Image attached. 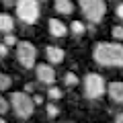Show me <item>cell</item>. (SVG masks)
I'll return each mask as SVG.
<instances>
[{"instance_id": "cell-1", "label": "cell", "mask_w": 123, "mask_h": 123, "mask_svg": "<svg viewBox=\"0 0 123 123\" xmlns=\"http://www.w3.org/2000/svg\"><path fill=\"white\" fill-rule=\"evenodd\" d=\"M92 57L103 68H123V45L101 41L92 49Z\"/></svg>"}, {"instance_id": "cell-2", "label": "cell", "mask_w": 123, "mask_h": 123, "mask_svg": "<svg viewBox=\"0 0 123 123\" xmlns=\"http://www.w3.org/2000/svg\"><path fill=\"white\" fill-rule=\"evenodd\" d=\"M10 107H12L14 115L18 119H29L33 115V109H35V103L33 98L27 94V92H12L10 94Z\"/></svg>"}, {"instance_id": "cell-3", "label": "cell", "mask_w": 123, "mask_h": 123, "mask_svg": "<svg viewBox=\"0 0 123 123\" xmlns=\"http://www.w3.org/2000/svg\"><path fill=\"white\" fill-rule=\"evenodd\" d=\"M14 8H17V17L25 25H33L39 18V4H37V0H14Z\"/></svg>"}, {"instance_id": "cell-4", "label": "cell", "mask_w": 123, "mask_h": 123, "mask_svg": "<svg viewBox=\"0 0 123 123\" xmlns=\"http://www.w3.org/2000/svg\"><path fill=\"white\" fill-rule=\"evenodd\" d=\"M82 88H84V97L88 101H97L105 94V80H103L101 74H86L84 76V82H82Z\"/></svg>"}, {"instance_id": "cell-5", "label": "cell", "mask_w": 123, "mask_h": 123, "mask_svg": "<svg viewBox=\"0 0 123 123\" xmlns=\"http://www.w3.org/2000/svg\"><path fill=\"white\" fill-rule=\"evenodd\" d=\"M80 8L90 23H101L105 17V2L103 0H80Z\"/></svg>"}, {"instance_id": "cell-6", "label": "cell", "mask_w": 123, "mask_h": 123, "mask_svg": "<svg viewBox=\"0 0 123 123\" xmlns=\"http://www.w3.org/2000/svg\"><path fill=\"white\" fill-rule=\"evenodd\" d=\"M35 57H37V49H35L33 43H29V41L17 43V60H18V64H21L25 70H29V68L35 66Z\"/></svg>"}, {"instance_id": "cell-7", "label": "cell", "mask_w": 123, "mask_h": 123, "mask_svg": "<svg viewBox=\"0 0 123 123\" xmlns=\"http://www.w3.org/2000/svg\"><path fill=\"white\" fill-rule=\"evenodd\" d=\"M35 68V74H37V80L41 84H49L51 86L55 82V70H53L49 64H39V66H33Z\"/></svg>"}, {"instance_id": "cell-8", "label": "cell", "mask_w": 123, "mask_h": 123, "mask_svg": "<svg viewBox=\"0 0 123 123\" xmlns=\"http://www.w3.org/2000/svg\"><path fill=\"white\" fill-rule=\"evenodd\" d=\"M105 90L109 92V98H111L113 103L123 105V82H111Z\"/></svg>"}, {"instance_id": "cell-9", "label": "cell", "mask_w": 123, "mask_h": 123, "mask_svg": "<svg viewBox=\"0 0 123 123\" xmlns=\"http://www.w3.org/2000/svg\"><path fill=\"white\" fill-rule=\"evenodd\" d=\"M47 27H49V33H51V37L62 39V37H66V35H68V27L64 25L62 21H57V18H49V21H47Z\"/></svg>"}, {"instance_id": "cell-10", "label": "cell", "mask_w": 123, "mask_h": 123, "mask_svg": "<svg viewBox=\"0 0 123 123\" xmlns=\"http://www.w3.org/2000/svg\"><path fill=\"white\" fill-rule=\"evenodd\" d=\"M45 55H47L49 64H62L64 62V57H66V53H64V49L62 47H55V45H49L47 49H45Z\"/></svg>"}, {"instance_id": "cell-11", "label": "cell", "mask_w": 123, "mask_h": 123, "mask_svg": "<svg viewBox=\"0 0 123 123\" xmlns=\"http://www.w3.org/2000/svg\"><path fill=\"white\" fill-rule=\"evenodd\" d=\"M53 8L60 14H70L74 4H72V0H53Z\"/></svg>"}, {"instance_id": "cell-12", "label": "cell", "mask_w": 123, "mask_h": 123, "mask_svg": "<svg viewBox=\"0 0 123 123\" xmlns=\"http://www.w3.org/2000/svg\"><path fill=\"white\" fill-rule=\"evenodd\" d=\"M14 29V21L10 14H0V31L2 33H10Z\"/></svg>"}, {"instance_id": "cell-13", "label": "cell", "mask_w": 123, "mask_h": 123, "mask_svg": "<svg viewBox=\"0 0 123 123\" xmlns=\"http://www.w3.org/2000/svg\"><path fill=\"white\" fill-rule=\"evenodd\" d=\"M70 33L74 37H80V35H84V33H86V25H84V23H80V21H74L70 25Z\"/></svg>"}, {"instance_id": "cell-14", "label": "cell", "mask_w": 123, "mask_h": 123, "mask_svg": "<svg viewBox=\"0 0 123 123\" xmlns=\"http://www.w3.org/2000/svg\"><path fill=\"white\" fill-rule=\"evenodd\" d=\"M64 84H66V86H76V84H78V76H76L74 72H66V74H64Z\"/></svg>"}, {"instance_id": "cell-15", "label": "cell", "mask_w": 123, "mask_h": 123, "mask_svg": "<svg viewBox=\"0 0 123 123\" xmlns=\"http://www.w3.org/2000/svg\"><path fill=\"white\" fill-rule=\"evenodd\" d=\"M12 86V78L8 74H0V90H8Z\"/></svg>"}, {"instance_id": "cell-16", "label": "cell", "mask_w": 123, "mask_h": 123, "mask_svg": "<svg viewBox=\"0 0 123 123\" xmlns=\"http://www.w3.org/2000/svg\"><path fill=\"white\" fill-rule=\"evenodd\" d=\"M47 97L51 98V101H60V98L64 97V92H62L60 88H55V86H51V88H49V90H47Z\"/></svg>"}, {"instance_id": "cell-17", "label": "cell", "mask_w": 123, "mask_h": 123, "mask_svg": "<svg viewBox=\"0 0 123 123\" xmlns=\"http://www.w3.org/2000/svg\"><path fill=\"white\" fill-rule=\"evenodd\" d=\"M2 43H6L8 47H12V45H17V43H18V39L12 35V33H6V35H4V39H2Z\"/></svg>"}, {"instance_id": "cell-18", "label": "cell", "mask_w": 123, "mask_h": 123, "mask_svg": "<svg viewBox=\"0 0 123 123\" xmlns=\"http://www.w3.org/2000/svg\"><path fill=\"white\" fill-rule=\"evenodd\" d=\"M57 113H60V109H57L53 103H49V105H47V117L53 119V117H57Z\"/></svg>"}, {"instance_id": "cell-19", "label": "cell", "mask_w": 123, "mask_h": 123, "mask_svg": "<svg viewBox=\"0 0 123 123\" xmlns=\"http://www.w3.org/2000/svg\"><path fill=\"white\" fill-rule=\"evenodd\" d=\"M111 33H113V37H115V39H123V27H121V25L113 27V31H111Z\"/></svg>"}, {"instance_id": "cell-20", "label": "cell", "mask_w": 123, "mask_h": 123, "mask_svg": "<svg viewBox=\"0 0 123 123\" xmlns=\"http://www.w3.org/2000/svg\"><path fill=\"white\" fill-rule=\"evenodd\" d=\"M6 111H8V101H6V98L2 97V94H0V115H2V113H6Z\"/></svg>"}, {"instance_id": "cell-21", "label": "cell", "mask_w": 123, "mask_h": 123, "mask_svg": "<svg viewBox=\"0 0 123 123\" xmlns=\"http://www.w3.org/2000/svg\"><path fill=\"white\" fill-rule=\"evenodd\" d=\"M6 55H8V45L0 43V57H6Z\"/></svg>"}, {"instance_id": "cell-22", "label": "cell", "mask_w": 123, "mask_h": 123, "mask_svg": "<svg viewBox=\"0 0 123 123\" xmlns=\"http://www.w3.org/2000/svg\"><path fill=\"white\" fill-rule=\"evenodd\" d=\"M115 12H117V17H119V18L123 21V2H121V4L117 6V8H115Z\"/></svg>"}, {"instance_id": "cell-23", "label": "cell", "mask_w": 123, "mask_h": 123, "mask_svg": "<svg viewBox=\"0 0 123 123\" xmlns=\"http://www.w3.org/2000/svg\"><path fill=\"white\" fill-rule=\"evenodd\" d=\"M25 92H27V94L35 92V84H25Z\"/></svg>"}, {"instance_id": "cell-24", "label": "cell", "mask_w": 123, "mask_h": 123, "mask_svg": "<svg viewBox=\"0 0 123 123\" xmlns=\"http://www.w3.org/2000/svg\"><path fill=\"white\" fill-rule=\"evenodd\" d=\"M2 4H4V6H8V8H10V6H14V0H2Z\"/></svg>"}, {"instance_id": "cell-25", "label": "cell", "mask_w": 123, "mask_h": 123, "mask_svg": "<svg viewBox=\"0 0 123 123\" xmlns=\"http://www.w3.org/2000/svg\"><path fill=\"white\" fill-rule=\"evenodd\" d=\"M33 103H35V105H43V98H41V97H39V94H37V97H35V98H33Z\"/></svg>"}, {"instance_id": "cell-26", "label": "cell", "mask_w": 123, "mask_h": 123, "mask_svg": "<svg viewBox=\"0 0 123 123\" xmlns=\"http://www.w3.org/2000/svg\"><path fill=\"white\" fill-rule=\"evenodd\" d=\"M113 123H123V113H119L117 117H115V121Z\"/></svg>"}, {"instance_id": "cell-27", "label": "cell", "mask_w": 123, "mask_h": 123, "mask_svg": "<svg viewBox=\"0 0 123 123\" xmlns=\"http://www.w3.org/2000/svg\"><path fill=\"white\" fill-rule=\"evenodd\" d=\"M0 123H8V121H4V119H2V117H0Z\"/></svg>"}, {"instance_id": "cell-28", "label": "cell", "mask_w": 123, "mask_h": 123, "mask_svg": "<svg viewBox=\"0 0 123 123\" xmlns=\"http://www.w3.org/2000/svg\"><path fill=\"white\" fill-rule=\"evenodd\" d=\"M62 123H74V121H62Z\"/></svg>"}, {"instance_id": "cell-29", "label": "cell", "mask_w": 123, "mask_h": 123, "mask_svg": "<svg viewBox=\"0 0 123 123\" xmlns=\"http://www.w3.org/2000/svg\"><path fill=\"white\" fill-rule=\"evenodd\" d=\"M41 2H43V0H41Z\"/></svg>"}]
</instances>
